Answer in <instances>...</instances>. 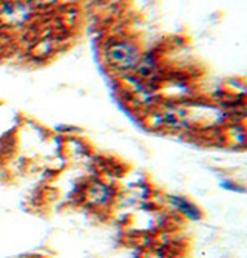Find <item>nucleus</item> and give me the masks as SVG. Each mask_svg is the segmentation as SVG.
I'll return each mask as SVG.
<instances>
[{
	"label": "nucleus",
	"mask_w": 247,
	"mask_h": 258,
	"mask_svg": "<svg viewBox=\"0 0 247 258\" xmlns=\"http://www.w3.org/2000/svg\"><path fill=\"white\" fill-rule=\"evenodd\" d=\"M110 189L104 184H95L92 189H90V200L92 203L98 206H104L110 201Z\"/></svg>",
	"instance_id": "nucleus-2"
},
{
	"label": "nucleus",
	"mask_w": 247,
	"mask_h": 258,
	"mask_svg": "<svg viewBox=\"0 0 247 258\" xmlns=\"http://www.w3.org/2000/svg\"><path fill=\"white\" fill-rule=\"evenodd\" d=\"M107 63L119 73H128L138 67L141 60V51L130 40L121 39L107 45L105 48Z\"/></svg>",
	"instance_id": "nucleus-1"
},
{
	"label": "nucleus",
	"mask_w": 247,
	"mask_h": 258,
	"mask_svg": "<svg viewBox=\"0 0 247 258\" xmlns=\"http://www.w3.org/2000/svg\"><path fill=\"white\" fill-rule=\"evenodd\" d=\"M172 203H173V206H176L181 212L186 215V217H189V218H193V220H196V218H199V210L195 207V206H192L189 201H186V200H183V198H172Z\"/></svg>",
	"instance_id": "nucleus-3"
}]
</instances>
